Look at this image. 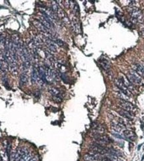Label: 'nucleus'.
I'll return each instance as SVG.
<instances>
[{"mask_svg":"<svg viewBox=\"0 0 144 161\" xmlns=\"http://www.w3.org/2000/svg\"><path fill=\"white\" fill-rule=\"evenodd\" d=\"M3 55H4L7 63H8L9 70L13 75H17L18 73L17 61L12 57L9 49H5L4 52H3Z\"/></svg>","mask_w":144,"mask_h":161,"instance_id":"nucleus-1","label":"nucleus"},{"mask_svg":"<svg viewBox=\"0 0 144 161\" xmlns=\"http://www.w3.org/2000/svg\"><path fill=\"white\" fill-rule=\"evenodd\" d=\"M129 13L131 15V22L134 24L141 23L143 21V15L142 11L135 6H131L129 9Z\"/></svg>","mask_w":144,"mask_h":161,"instance_id":"nucleus-2","label":"nucleus"},{"mask_svg":"<svg viewBox=\"0 0 144 161\" xmlns=\"http://www.w3.org/2000/svg\"><path fill=\"white\" fill-rule=\"evenodd\" d=\"M32 23L33 24H34V26L42 33V35H43L46 36L47 37H49L51 35H53L51 31L48 30V28H46L40 21L38 20V19H34V20L32 21Z\"/></svg>","mask_w":144,"mask_h":161,"instance_id":"nucleus-3","label":"nucleus"},{"mask_svg":"<svg viewBox=\"0 0 144 161\" xmlns=\"http://www.w3.org/2000/svg\"><path fill=\"white\" fill-rule=\"evenodd\" d=\"M109 149H106V147L102 145H98V144H94L91 145L89 147V152L94 153V154H105L108 153Z\"/></svg>","mask_w":144,"mask_h":161,"instance_id":"nucleus-4","label":"nucleus"},{"mask_svg":"<svg viewBox=\"0 0 144 161\" xmlns=\"http://www.w3.org/2000/svg\"><path fill=\"white\" fill-rule=\"evenodd\" d=\"M127 79L133 85H140L142 84V79L135 71H131L127 75Z\"/></svg>","mask_w":144,"mask_h":161,"instance_id":"nucleus-5","label":"nucleus"},{"mask_svg":"<svg viewBox=\"0 0 144 161\" xmlns=\"http://www.w3.org/2000/svg\"><path fill=\"white\" fill-rule=\"evenodd\" d=\"M41 38H42L44 44L46 45V47L48 48V49H49V51H51L52 53H56L57 52V46H56L55 43L53 41H52L50 39L47 37L43 35H42V36H41Z\"/></svg>","mask_w":144,"mask_h":161,"instance_id":"nucleus-6","label":"nucleus"},{"mask_svg":"<svg viewBox=\"0 0 144 161\" xmlns=\"http://www.w3.org/2000/svg\"><path fill=\"white\" fill-rule=\"evenodd\" d=\"M114 83L116 85V86L118 87V88L120 89V91L123 93L124 95H126L127 97H130L131 95V93L130 92L129 89L126 87V85L124 84V83L122 82V80L120 78L115 79Z\"/></svg>","mask_w":144,"mask_h":161,"instance_id":"nucleus-7","label":"nucleus"},{"mask_svg":"<svg viewBox=\"0 0 144 161\" xmlns=\"http://www.w3.org/2000/svg\"><path fill=\"white\" fill-rule=\"evenodd\" d=\"M30 150L26 147H21L16 150L14 161H20L23 157L26 156L30 153Z\"/></svg>","mask_w":144,"mask_h":161,"instance_id":"nucleus-8","label":"nucleus"},{"mask_svg":"<svg viewBox=\"0 0 144 161\" xmlns=\"http://www.w3.org/2000/svg\"><path fill=\"white\" fill-rule=\"evenodd\" d=\"M119 105L121 106L122 108L129 112H133L135 110V107L133 104L126 100L119 99Z\"/></svg>","mask_w":144,"mask_h":161,"instance_id":"nucleus-9","label":"nucleus"},{"mask_svg":"<svg viewBox=\"0 0 144 161\" xmlns=\"http://www.w3.org/2000/svg\"><path fill=\"white\" fill-rule=\"evenodd\" d=\"M70 24H71L72 30H73V32H74L75 34H80V32H81L80 24H79V21L78 20V19H77L76 17H72Z\"/></svg>","mask_w":144,"mask_h":161,"instance_id":"nucleus-10","label":"nucleus"},{"mask_svg":"<svg viewBox=\"0 0 144 161\" xmlns=\"http://www.w3.org/2000/svg\"><path fill=\"white\" fill-rule=\"evenodd\" d=\"M103 157L100 154L89 152L83 156L85 161H101Z\"/></svg>","mask_w":144,"mask_h":161,"instance_id":"nucleus-11","label":"nucleus"},{"mask_svg":"<svg viewBox=\"0 0 144 161\" xmlns=\"http://www.w3.org/2000/svg\"><path fill=\"white\" fill-rule=\"evenodd\" d=\"M32 80L33 83H36L39 85H43V83H44L43 81L41 79L40 76H39L38 71H37L36 67H33L32 72Z\"/></svg>","mask_w":144,"mask_h":161,"instance_id":"nucleus-12","label":"nucleus"},{"mask_svg":"<svg viewBox=\"0 0 144 161\" xmlns=\"http://www.w3.org/2000/svg\"><path fill=\"white\" fill-rule=\"evenodd\" d=\"M118 112L121 117H122V118H124V119L127 120H132L134 117V115L131 112L124 110L123 108H120V109H118Z\"/></svg>","mask_w":144,"mask_h":161,"instance_id":"nucleus-13","label":"nucleus"},{"mask_svg":"<svg viewBox=\"0 0 144 161\" xmlns=\"http://www.w3.org/2000/svg\"><path fill=\"white\" fill-rule=\"evenodd\" d=\"M112 128L115 131H116L117 133H120V132H124L125 130H126V127L125 126H124L122 124L118 123V121H114L112 123Z\"/></svg>","mask_w":144,"mask_h":161,"instance_id":"nucleus-14","label":"nucleus"},{"mask_svg":"<svg viewBox=\"0 0 144 161\" xmlns=\"http://www.w3.org/2000/svg\"><path fill=\"white\" fill-rule=\"evenodd\" d=\"M120 79H121L122 82L124 83V84L126 85V87H127L128 89H129L130 92H133V91H135V88H134L133 85L131 84V83L129 82V81L128 80L126 77H125L124 76H122Z\"/></svg>","mask_w":144,"mask_h":161,"instance_id":"nucleus-15","label":"nucleus"},{"mask_svg":"<svg viewBox=\"0 0 144 161\" xmlns=\"http://www.w3.org/2000/svg\"><path fill=\"white\" fill-rule=\"evenodd\" d=\"M133 70L135 71L140 77H143L144 78V67L139 64H135L132 66Z\"/></svg>","mask_w":144,"mask_h":161,"instance_id":"nucleus-16","label":"nucleus"},{"mask_svg":"<svg viewBox=\"0 0 144 161\" xmlns=\"http://www.w3.org/2000/svg\"><path fill=\"white\" fill-rule=\"evenodd\" d=\"M123 133H124V136H125V137L127 138V139H129V140L131 141H134L135 140L136 135L133 131H130V130L126 129L123 132Z\"/></svg>","mask_w":144,"mask_h":161,"instance_id":"nucleus-17","label":"nucleus"},{"mask_svg":"<svg viewBox=\"0 0 144 161\" xmlns=\"http://www.w3.org/2000/svg\"><path fill=\"white\" fill-rule=\"evenodd\" d=\"M100 63L103 69L106 71H108L111 67V64L108 59H102L100 60Z\"/></svg>","mask_w":144,"mask_h":161,"instance_id":"nucleus-18","label":"nucleus"},{"mask_svg":"<svg viewBox=\"0 0 144 161\" xmlns=\"http://www.w3.org/2000/svg\"><path fill=\"white\" fill-rule=\"evenodd\" d=\"M49 93L52 97H61V93L57 88H52L49 90Z\"/></svg>","mask_w":144,"mask_h":161,"instance_id":"nucleus-19","label":"nucleus"},{"mask_svg":"<svg viewBox=\"0 0 144 161\" xmlns=\"http://www.w3.org/2000/svg\"><path fill=\"white\" fill-rule=\"evenodd\" d=\"M28 80V76L26 73H21L20 75V78H19V82L21 85H26Z\"/></svg>","mask_w":144,"mask_h":161,"instance_id":"nucleus-20","label":"nucleus"},{"mask_svg":"<svg viewBox=\"0 0 144 161\" xmlns=\"http://www.w3.org/2000/svg\"><path fill=\"white\" fill-rule=\"evenodd\" d=\"M105 129L104 127L102 125H98L93 129V133H94V135H102L104 133Z\"/></svg>","mask_w":144,"mask_h":161,"instance_id":"nucleus-21","label":"nucleus"},{"mask_svg":"<svg viewBox=\"0 0 144 161\" xmlns=\"http://www.w3.org/2000/svg\"><path fill=\"white\" fill-rule=\"evenodd\" d=\"M0 156H1V161H9V156L7 153L5 151L1 150L0 151Z\"/></svg>","mask_w":144,"mask_h":161,"instance_id":"nucleus-22","label":"nucleus"},{"mask_svg":"<svg viewBox=\"0 0 144 161\" xmlns=\"http://www.w3.org/2000/svg\"><path fill=\"white\" fill-rule=\"evenodd\" d=\"M32 156H33V154L32 153H29L28 155H26V156H24L23 158L21 159L20 161H30L31 159L32 158Z\"/></svg>","mask_w":144,"mask_h":161,"instance_id":"nucleus-23","label":"nucleus"},{"mask_svg":"<svg viewBox=\"0 0 144 161\" xmlns=\"http://www.w3.org/2000/svg\"><path fill=\"white\" fill-rule=\"evenodd\" d=\"M6 73L4 70V68H3L2 62H1V59H0V73Z\"/></svg>","mask_w":144,"mask_h":161,"instance_id":"nucleus-24","label":"nucleus"},{"mask_svg":"<svg viewBox=\"0 0 144 161\" xmlns=\"http://www.w3.org/2000/svg\"><path fill=\"white\" fill-rule=\"evenodd\" d=\"M101 161H113L112 159L108 158V157H103Z\"/></svg>","mask_w":144,"mask_h":161,"instance_id":"nucleus-25","label":"nucleus"},{"mask_svg":"<svg viewBox=\"0 0 144 161\" xmlns=\"http://www.w3.org/2000/svg\"><path fill=\"white\" fill-rule=\"evenodd\" d=\"M38 160H39L38 156H34L30 161H38Z\"/></svg>","mask_w":144,"mask_h":161,"instance_id":"nucleus-26","label":"nucleus"},{"mask_svg":"<svg viewBox=\"0 0 144 161\" xmlns=\"http://www.w3.org/2000/svg\"><path fill=\"white\" fill-rule=\"evenodd\" d=\"M139 35L141 37L144 38V30H142L139 32Z\"/></svg>","mask_w":144,"mask_h":161,"instance_id":"nucleus-27","label":"nucleus"},{"mask_svg":"<svg viewBox=\"0 0 144 161\" xmlns=\"http://www.w3.org/2000/svg\"><path fill=\"white\" fill-rule=\"evenodd\" d=\"M113 135H114L115 137H118L119 138V139H122V137H121L120 135H118V134H117V133H113Z\"/></svg>","mask_w":144,"mask_h":161,"instance_id":"nucleus-28","label":"nucleus"},{"mask_svg":"<svg viewBox=\"0 0 144 161\" xmlns=\"http://www.w3.org/2000/svg\"><path fill=\"white\" fill-rule=\"evenodd\" d=\"M0 161H1V158H0Z\"/></svg>","mask_w":144,"mask_h":161,"instance_id":"nucleus-29","label":"nucleus"}]
</instances>
